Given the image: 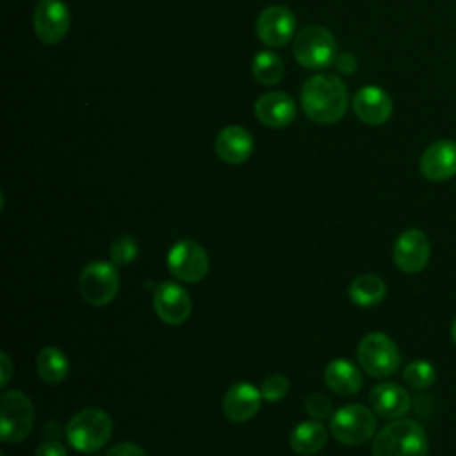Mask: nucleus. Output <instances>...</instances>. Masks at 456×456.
I'll use <instances>...</instances> for the list:
<instances>
[{
    "mask_svg": "<svg viewBox=\"0 0 456 456\" xmlns=\"http://www.w3.org/2000/svg\"><path fill=\"white\" fill-rule=\"evenodd\" d=\"M296 28V18L283 5H271L256 18V36L267 46H283L290 41Z\"/></svg>",
    "mask_w": 456,
    "mask_h": 456,
    "instance_id": "4468645a",
    "label": "nucleus"
},
{
    "mask_svg": "<svg viewBox=\"0 0 456 456\" xmlns=\"http://www.w3.org/2000/svg\"><path fill=\"white\" fill-rule=\"evenodd\" d=\"M69 372L68 356L55 346H46L37 354V374L50 385L62 383Z\"/></svg>",
    "mask_w": 456,
    "mask_h": 456,
    "instance_id": "5701e85b",
    "label": "nucleus"
},
{
    "mask_svg": "<svg viewBox=\"0 0 456 456\" xmlns=\"http://www.w3.org/2000/svg\"><path fill=\"white\" fill-rule=\"evenodd\" d=\"M369 404L372 411L383 419H403L411 408L410 394L394 381H383L372 387L369 394Z\"/></svg>",
    "mask_w": 456,
    "mask_h": 456,
    "instance_id": "dca6fc26",
    "label": "nucleus"
},
{
    "mask_svg": "<svg viewBox=\"0 0 456 456\" xmlns=\"http://www.w3.org/2000/svg\"><path fill=\"white\" fill-rule=\"evenodd\" d=\"M376 424L372 408L351 403L333 413L330 420V433L344 445H362L374 438Z\"/></svg>",
    "mask_w": 456,
    "mask_h": 456,
    "instance_id": "20e7f679",
    "label": "nucleus"
},
{
    "mask_svg": "<svg viewBox=\"0 0 456 456\" xmlns=\"http://www.w3.org/2000/svg\"><path fill=\"white\" fill-rule=\"evenodd\" d=\"M431 248L428 235L419 228H408L401 232L392 248L394 264L408 274L420 273L429 262Z\"/></svg>",
    "mask_w": 456,
    "mask_h": 456,
    "instance_id": "9d476101",
    "label": "nucleus"
},
{
    "mask_svg": "<svg viewBox=\"0 0 456 456\" xmlns=\"http://www.w3.org/2000/svg\"><path fill=\"white\" fill-rule=\"evenodd\" d=\"M289 387H290L289 379L283 374H273L262 381L260 392L265 401L276 403V401H281L289 394Z\"/></svg>",
    "mask_w": 456,
    "mask_h": 456,
    "instance_id": "bb28decb",
    "label": "nucleus"
},
{
    "mask_svg": "<svg viewBox=\"0 0 456 456\" xmlns=\"http://www.w3.org/2000/svg\"><path fill=\"white\" fill-rule=\"evenodd\" d=\"M297 107L290 94L271 91L255 102V116L271 128H285L296 118Z\"/></svg>",
    "mask_w": 456,
    "mask_h": 456,
    "instance_id": "a211bd4d",
    "label": "nucleus"
},
{
    "mask_svg": "<svg viewBox=\"0 0 456 456\" xmlns=\"http://www.w3.org/2000/svg\"><path fill=\"white\" fill-rule=\"evenodd\" d=\"M338 68L344 71V73H353V69L356 68V61L353 55L349 53H344L338 57Z\"/></svg>",
    "mask_w": 456,
    "mask_h": 456,
    "instance_id": "2f4dec72",
    "label": "nucleus"
},
{
    "mask_svg": "<svg viewBox=\"0 0 456 456\" xmlns=\"http://www.w3.org/2000/svg\"><path fill=\"white\" fill-rule=\"evenodd\" d=\"M419 169L429 182H445L456 175V141L431 142L420 155Z\"/></svg>",
    "mask_w": 456,
    "mask_h": 456,
    "instance_id": "ddd939ff",
    "label": "nucleus"
},
{
    "mask_svg": "<svg viewBox=\"0 0 456 456\" xmlns=\"http://www.w3.org/2000/svg\"><path fill=\"white\" fill-rule=\"evenodd\" d=\"M356 358L360 367L372 378L392 376L401 363V354L395 342L381 331L367 333L360 340Z\"/></svg>",
    "mask_w": 456,
    "mask_h": 456,
    "instance_id": "39448f33",
    "label": "nucleus"
},
{
    "mask_svg": "<svg viewBox=\"0 0 456 456\" xmlns=\"http://www.w3.org/2000/svg\"><path fill=\"white\" fill-rule=\"evenodd\" d=\"M392 98L378 86H363L353 96V110L360 121L370 126L383 125L392 116Z\"/></svg>",
    "mask_w": 456,
    "mask_h": 456,
    "instance_id": "2eb2a0df",
    "label": "nucleus"
},
{
    "mask_svg": "<svg viewBox=\"0 0 456 456\" xmlns=\"http://www.w3.org/2000/svg\"><path fill=\"white\" fill-rule=\"evenodd\" d=\"M262 399V392L255 385L248 381L235 383L223 397V413L232 422H248L258 413Z\"/></svg>",
    "mask_w": 456,
    "mask_h": 456,
    "instance_id": "f3484780",
    "label": "nucleus"
},
{
    "mask_svg": "<svg viewBox=\"0 0 456 456\" xmlns=\"http://www.w3.org/2000/svg\"><path fill=\"white\" fill-rule=\"evenodd\" d=\"M328 442V431L319 420H305L290 433V447L299 456L317 454Z\"/></svg>",
    "mask_w": 456,
    "mask_h": 456,
    "instance_id": "412c9836",
    "label": "nucleus"
},
{
    "mask_svg": "<svg viewBox=\"0 0 456 456\" xmlns=\"http://www.w3.org/2000/svg\"><path fill=\"white\" fill-rule=\"evenodd\" d=\"M349 96L346 84L330 73L310 77L301 89V107L317 123H337L347 110Z\"/></svg>",
    "mask_w": 456,
    "mask_h": 456,
    "instance_id": "f257e3e1",
    "label": "nucleus"
},
{
    "mask_svg": "<svg viewBox=\"0 0 456 456\" xmlns=\"http://www.w3.org/2000/svg\"><path fill=\"white\" fill-rule=\"evenodd\" d=\"M192 301L187 290L175 281H162L153 289V310L169 326L185 322L191 315Z\"/></svg>",
    "mask_w": 456,
    "mask_h": 456,
    "instance_id": "9b49d317",
    "label": "nucleus"
},
{
    "mask_svg": "<svg viewBox=\"0 0 456 456\" xmlns=\"http://www.w3.org/2000/svg\"><path fill=\"white\" fill-rule=\"evenodd\" d=\"M0 370H2V374H0V387L5 388V385L9 383V379L12 376V362H11V358H9V354L5 351L0 353Z\"/></svg>",
    "mask_w": 456,
    "mask_h": 456,
    "instance_id": "7c9ffc66",
    "label": "nucleus"
},
{
    "mask_svg": "<svg viewBox=\"0 0 456 456\" xmlns=\"http://www.w3.org/2000/svg\"><path fill=\"white\" fill-rule=\"evenodd\" d=\"M387 296L385 281L376 274L356 276L349 285V299L360 308L379 305Z\"/></svg>",
    "mask_w": 456,
    "mask_h": 456,
    "instance_id": "4be33fe9",
    "label": "nucleus"
},
{
    "mask_svg": "<svg viewBox=\"0 0 456 456\" xmlns=\"http://www.w3.org/2000/svg\"><path fill=\"white\" fill-rule=\"evenodd\" d=\"M105 456H148L142 447L132 442H119L107 451Z\"/></svg>",
    "mask_w": 456,
    "mask_h": 456,
    "instance_id": "c85d7f7f",
    "label": "nucleus"
},
{
    "mask_svg": "<svg viewBox=\"0 0 456 456\" xmlns=\"http://www.w3.org/2000/svg\"><path fill=\"white\" fill-rule=\"evenodd\" d=\"M253 69V77L256 78V82H260L262 86H274L283 78V62L281 59L273 53V52H258L253 59L251 64Z\"/></svg>",
    "mask_w": 456,
    "mask_h": 456,
    "instance_id": "b1692460",
    "label": "nucleus"
},
{
    "mask_svg": "<svg viewBox=\"0 0 456 456\" xmlns=\"http://www.w3.org/2000/svg\"><path fill=\"white\" fill-rule=\"evenodd\" d=\"M69 28V11L61 0H41L34 11V30L45 45H57Z\"/></svg>",
    "mask_w": 456,
    "mask_h": 456,
    "instance_id": "f8f14e48",
    "label": "nucleus"
},
{
    "mask_svg": "<svg viewBox=\"0 0 456 456\" xmlns=\"http://www.w3.org/2000/svg\"><path fill=\"white\" fill-rule=\"evenodd\" d=\"M451 337H452V340H454V344H456V317H454L452 326H451Z\"/></svg>",
    "mask_w": 456,
    "mask_h": 456,
    "instance_id": "473e14b6",
    "label": "nucleus"
},
{
    "mask_svg": "<svg viewBox=\"0 0 456 456\" xmlns=\"http://www.w3.org/2000/svg\"><path fill=\"white\" fill-rule=\"evenodd\" d=\"M428 435L413 419H395L372 438V456H428Z\"/></svg>",
    "mask_w": 456,
    "mask_h": 456,
    "instance_id": "f03ea898",
    "label": "nucleus"
},
{
    "mask_svg": "<svg viewBox=\"0 0 456 456\" xmlns=\"http://www.w3.org/2000/svg\"><path fill=\"white\" fill-rule=\"evenodd\" d=\"M139 253L137 240L132 235H118L109 248V258L116 265H130Z\"/></svg>",
    "mask_w": 456,
    "mask_h": 456,
    "instance_id": "a878e982",
    "label": "nucleus"
},
{
    "mask_svg": "<svg viewBox=\"0 0 456 456\" xmlns=\"http://www.w3.org/2000/svg\"><path fill=\"white\" fill-rule=\"evenodd\" d=\"M305 410L306 413L315 420H326L333 417V404L331 401L322 394H310L305 399Z\"/></svg>",
    "mask_w": 456,
    "mask_h": 456,
    "instance_id": "cd10ccee",
    "label": "nucleus"
},
{
    "mask_svg": "<svg viewBox=\"0 0 456 456\" xmlns=\"http://www.w3.org/2000/svg\"><path fill=\"white\" fill-rule=\"evenodd\" d=\"M324 383L337 395H354L360 392L363 378L351 360L335 358L324 369Z\"/></svg>",
    "mask_w": 456,
    "mask_h": 456,
    "instance_id": "aec40b11",
    "label": "nucleus"
},
{
    "mask_svg": "<svg viewBox=\"0 0 456 456\" xmlns=\"http://www.w3.org/2000/svg\"><path fill=\"white\" fill-rule=\"evenodd\" d=\"M112 419L100 408H84L66 426L68 444L78 452H94L112 436Z\"/></svg>",
    "mask_w": 456,
    "mask_h": 456,
    "instance_id": "7ed1b4c3",
    "label": "nucleus"
},
{
    "mask_svg": "<svg viewBox=\"0 0 456 456\" xmlns=\"http://www.w3.org/2000/svg\"><path fill=\"white\" fill-rule=\"evenodd\" d=\"M253 137L251 134L239 125L224 126L214 142V150L217 157L226 164H242L253 153Z\"/></svg>",
    "mask_w": 456,
    "mask_h": 456,
    "instance_id": "6ab92c4d",
    "label": "nucleus"
},
{
    "mask_svg": "<svg viewBox=\"0 0 456 456\" xmlns=\"http://www.w3.org/2000/svg\"><path fill=\"white\" fill-rule=\"evenodd\" d=\"M294 57L308 69H322L330 66L337 57L333 34L321 25L305 27L294 41Z\"/></svg>",
    "mask_w": 456,
    "mask_h": 456,
    "instance_id": "6e6552de",
    "label": "nucleus"
},
{
    "mask_svg": "<svg viewBox=\"0 0 456 456\" xmlns=\"http://www.w3.org/2000/svg\"><path fill=\"white\" fill-rule=\"evenodd\" d=\"M167 269L169 273L185 283L201 281L210 269V260L201 244L196 240H178L171 246L167 253Z\"/></svg>",
    "mask_w": 456,
    "mask_h": 456,
    "instance_id": "1a4fd4ad",
    "label": "nucleus"
},
{
    "mask_svg": "<svg viewBox=\"0 0 456 456\" xmlns=\"http://www.w3.org/2000/svg\"><path fill=\"white\" fill-rule=\"evenodd\" d=\"M34 456H66V447L57 440H48L36 449Z\"/></svg>",
    "mask_w": 456,
    "mask_h": 456,
    "instance_id": "c756f323",
    "label": "nucleus"
},
{
    "mask_svg": "<svg viewBox=\"0 0 456 456\" xmlns=\"http://www.w3.org/2000/svg\"><path fill=\"white\" fill-rule=\"evenodd\" d=\"M34 424L32 401L21 390H5L0 395V438L4 444L23 442Z\"/></svg>",
    "mask_w": 456,
    "mask_h": 456,
    "instance_id": "423d86ee",
    "label": "nucleus"
},
{
    "mask_svg": "<svg viewBox=\"0 0 456 456\" xmlns=\"http://www.w3.org/2000/svg\"><path fill=\"white\" fill-rule=\"evenodd\" d=\"M403 379L415 390L429 388L436 381V369L428 360H411L403 369Z\"/></svg>",
    "mask_w": 456,
    "mask_h": 456,
    "instance_id": "393cba45",
    "label": "nucleus"
},
{
    "mask_svg": "<svg viewBox=\"0 0 456 456\" xmlns=\"http://www.w3.org/2000/svg\"><path fill=\"white\" fill-rule=\"evenodd\" d=\"M82 299L91 306L109 305L119 290V273L116 264L107 260L89 262L78 276Z\"/></svg>",
    "mask_w": 456,
    "mask_h": 456,
    "instance_id": "0eeeda50",
    "label": "nucleus"
}]
</instances>
